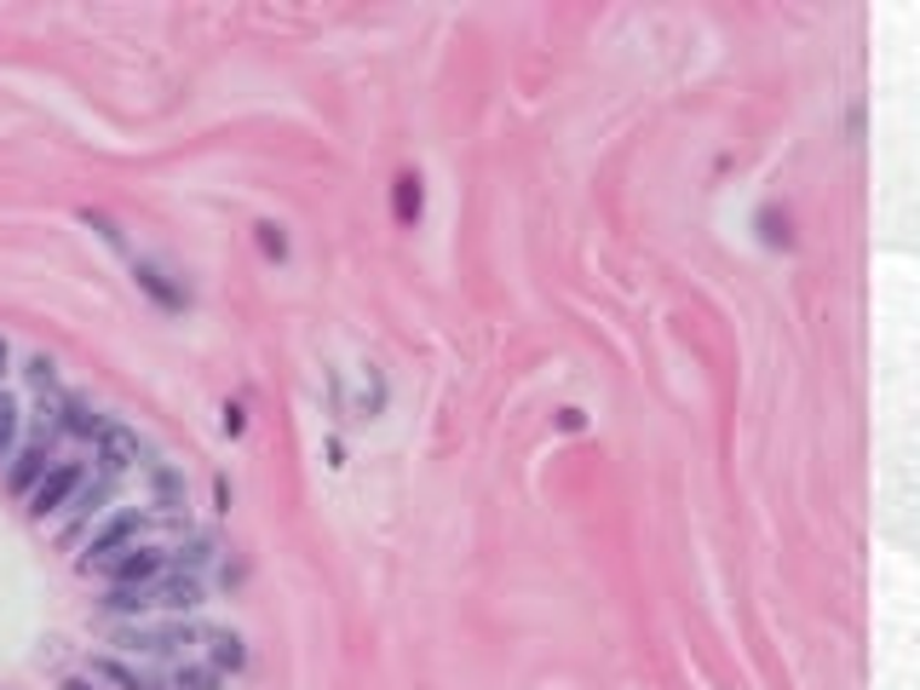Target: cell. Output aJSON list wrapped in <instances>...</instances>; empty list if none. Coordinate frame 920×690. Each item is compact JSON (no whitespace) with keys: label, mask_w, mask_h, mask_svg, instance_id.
Instances as JSON below:
<instances>
[{"label":"cell","mask_w":920,"mask_h":690,"mask_svg":"<svg viewBox=\"0 0 920 690\" xmlns=\"http://www.w3.org/2000/svg\"><path fill=\"white\" fill-rule=\"evenodd\" d=\"M253 248L265 253L271 265H288V253H294V248H288V230H282L276 219H259V224H253Z\"/></svg>","instance_id":"18"},{"label":"cell","mask_w":920,"mask_h":690,"mask_svg":"<svg viewBox=\"0 0 920 690\" xmlns=\"http://www.w3.org/2000/svg\"><path fill=\"white\" fill-rule=\"evenodd\" d=\"M138 535H144V512H138V506H115L104 524L93 530V541H86V564H81V569H93V564H104V558H115V553H127Z\"/></svg>","instance_id":"3"},{"label":"cell","mask_w":920,"mask_h":690,"mask_svg":"<svg viewBox=\"0 0 920 690\" xmlns=\"http://www.w3.org/2000/svg\"><path fill=\"white\" fill-rule=\"evenodd\" d=\"M23 380L35 386V391H52V386H58V363H52V352L23 357Z\"/></svg>","instance_id":"21"},{"label":"cell","mask_w":920,"mask_h":690,"mask_svg":"<svg viewBox=\"0 0 920 690\" xmlns=\"http://www.w3.org/2000/svg\"><path fill=\"white\" fill-rule=\"evenodd\" d=\"M98 604H104L109 616H150V582H144V587H109Z\"/></svg>","instance_id":"17"},{"label":"cell","mask_w":920,"mask_h":690,"mask_svg":"<svg viewBox=\"0 0 920 690\" xmlns=\"http://www.w3.org/2000/svg\"><path fill=\"white\" fill-rule=\"evenodd\" d=\"M582 426H587L582 409H558V431H582Z\"/></svg>","instance_id":"24"},{"label":"cell","mask_w":920,"mask_h":690,"mask_svg":"<svg viewBox=\"0 0 920 690\" xmlns=\"http://www.w3.org/2000/svg\"><path fill=\"white\" fill-rule=\"evenodd\" d=\"M81 224H93V230H98V237H104L109 248H122V224H115L109 213H93V208H86V213H81Z\"/></svg>","instance_id":"23"},{"label":"cell","mask_w":920,"mask_h":690,"mask_svg":"<svg viewBox=\"0 0 920 690\" xmlns=\"http://www.w3.org/2000/svg\"><path fill=\"white\" fill-rule=\"evenodd\" d=\"M93 460H98V478H122V472L144 467V460H150V449L138 443V431H133V426L109 420L98 438H93Z\"/></svg>","instance_id":"2"},{"label":"cell","mask_w":920,"mask_h":690,"mask_svg":"<svg viewBox=\"0 0 920 690\" xmlns=\"http://www.w3.org/2000/svg\"><path fill=\"white\" fill-rule=\"evenodd\" d=\"M213 501H219V512H230V483L224 478H213Z\"/></svg>","instance_id":"26"},{"label":"cell","mask_w":920,"mask_h":690,"mask_svg":"<svg viewBox=\"0 0 920 690\" xmlns=\"http://www.w3.org/2000/svg\"><path fill=\"white\" fill-rule=\"evenodd\" d=\"M52 449L58 443H35V438H29V449L23 454H12V472H7V483H12V495H35V483L52 472Z\"/></svg>","instance_id":"10"},{"label":"cell","mask_w":920,"mask_h":690,"mask_svg":"<svg viewBox=\"0 0 920 690\" xmlns=\"http://www.w3.org/2000/svg\"><path fill=\"white\" fill-rule=\"evenodd\" d=\"M18 426H23L18 397H7V391H0V460H12V449H18Z\"/></svg>","instance_id":"20"},{"label":"cell","mask_w":920,"mask_h":690,"mask_svg":"<svg viewBox=\"0 0 920 690\" xmlns=\"http://www.w3.org/2000/svg\"><path fill=\"white\" fill-rule=\"evenodd\" d=\"M81 483H86V460H52V472L35 483V495H29V512H35V518L64 512L81 495Z\"/></svg>","instance_id":"4"},{"label":"cell","mask_w":920,"mask_h":690,"mask_svg":"<svg viewBox=\"0 0 920 690\" xmlns=\"http://www.w3.org/2000/svg\"><path fill=\"white\" fill-rule=\"evenodd\" d=\"M109 575V587H144V582H161L167 575V553L161 546H127V553H115L98 564Z\"/></svg>","instance_id":"5"},{"label":"cell","mask_w":920,"mask_h":690,"mask_svg":"<svg viewBox=\"0 0 920 690\" xmlns=\"http://www.w3.org/2000/svg\"><path fill=\"white\" fill-rule=\"evenodd\" d=\"M219 431H224V438H242V431H248V409H242V402H224V409H219Z\"/></svg>","instance_id":"22"},{"label":"cell","mask_w":920,"mask_h":690,"mask_svg":"<svg viewBox=\"0 0 920 690\" xmlns=\"http://www.w3.org/2000/svg\"><path fill=\"white\" fill-rule=\"evenodd\" d=\"M201 598H208V593H201V575L167 569L161 582H150V610H167V616H190Z\"/></svg>","instance_id":"6"},{"label":"cell","mask_w":920,"mask_h":690,"mask_svg":"<svg viewBox=\"0 0 920 690\" xmlns=\"http://www.w3.org/2000/svg\"><path fill=\"white\" fill-rule=\"evenodd\" d=\"M7 368H12V345H7V334H0V380H7Z\"/></svg>","instance_id":"27"},{"label":"cell","mask_w":920,"mask_h":690,"mask_svg":"<svg viewBox=\"0 0 920 690\" xmlns=\"http://www.w3.org/2000/svg\"><path fill=\"white\" fill-rule=\"evenodd\" d=\"M213 558H219V541L213 535H185L179 546H167V569H179V575L208 569Z\"/></svg>","instance_id":"12"},{"label":"cell","mask_w":920,"mask_h":690,"mask_svg":"<svg viewBox=\"0 0 920 690\" xmlns=\"http://www.w3.org/2000/svg\"><path fill=\"white\" fill-rule=\"evenodd\" d=\"M172 690H224V673H213L208 661H179L172 668Z\"/></svg>","instance_id":"19"},{"label":"cell","mask_w":920,"mask_h":690,"mask_svg":"<svg viewBox=\"0 0 920 690\" xmlns=\"http://www.w3.org/2000/svg\"><path fill=\"white\" fill-rule=\"evenodd\" d=\"M58 690H98V684H93V673H70V679L58 684Z\"/></svg>","instance_id":"25"},{"label":"cell","mask_w":920,"mask_h":690,"mask_svg":"<svg viewBox=\"0 0 920 690\" xmlns=\"http://www.w3.org/2000/svg\"><path fill=\"white\" fill-rule=\"evenodd\" d=\"M201 645H208V668L213 673H242L248 668V639L230 627H201Z\"/></svg>","instance_id":"11"},{"label":"cell","mask_w":920,"mask_h":690,"mask_svg":"<svg viewBox=\"0 0 920 690\" xmlns=\"http://www.w3.org/2000/svg\"><path fill=\"white\" fill-rule=\"evenodd\" d=\"M109 426V415H98L93 409V397H58V431H64V438H81V443H93L98 431Z\"/></svg>","instance_id":"8"},{"label":"cell","mask_w":920,"mask_h":690,"mask_svg":"<svg viewBox=\"0 0 920 690\" xmlns=\"http://www.w3.org/2000/svg\"><path fill=\"white\" fill-rule=\"evenodd\" d=\"M144 478H150V495L161 512H179L185 506V478L179 467H167V460H144Z\"/></svg>","instance_id":"14"},{"label":"cell","mask_w":920,"mask_h":690,"mask_svg":"<svg viewBox=\"0 0 920 690\" xmlns=\"http://www.w3.org/2000/svg\"><path fill=\"white\" fill-rule=\"evenodd\" d=\"M109 495H115V478H93V483H81V495L70 501L75 506V518H70V541L86 530V524H93V518L109 506Z\"/></svg>","instance_id":"13"},{"label":"cell","mask_w":920,"mask_h":690,"mask_svg":"<svg viewBox=\"0 0 920 690\" xmlns=\"http://www.w3.org/2000/svg\"><path fill=\"white\" fill-rule=\"evenodd\" d=\"M133 282H138V294L150 300V305H161V311H185L190 305V294H185V282H172L156 259H133Z\"/></svg>","instance_id":"7"},{"label":"cell","mask_w":920,"mask_h":690,"mask_svg":"<svg viewBox=\"0 0 920 690\" xmlns=\"http://www.w3.org/2000/svg\"><path fill=\"white\" fill-rule=\"evenodd\" d=\"M93 679H109L115 690H161L150 673H138V668H127V661L122 656H98L93 661Z\"/></svg>","instance_id":"15"},{"label":"cell","mask_w":920,"mask_h":690,"mask_svg":"<svg viewBox=\"0 0 920 690\" xmlns=\"http://www.w3.org/2000/svg\"><path fill=\"white\" fill-rule=\"evenodd\" d=\"M115 645H127L138 656H179L185 645H201V627L185 621V616H172L161 627H122V632H115Z\"/></svg>","instance_id":"1"},{"label":"cell","mask_w":920,"mask_h":690,"mask_svg":"<svg viewBox=\"0 0 920 690\" xmlns=\"http://www.w3.org/2000/svg\"><path fill=\"white\" fill-rule=\"evenodd\" d=\"M754 230H760V242H765L771 253L794 248V219H788L783 208H760V213H754Z\"/></svg>","instance_id":"16"},{"label":"cell","mask_w":920,"mask_h":690,"mask_svg":"<svg viewBox=\"0 0 920 690\" xmlns=\"http://www.w3.org/2000/svg\"><path fill=\"white\" fill-rule=\"evenodd\" d=\"M391 219L402 224V230H415L420 219H426V179L415 167H402L397 179H391Z\"/></svg>","instance_id":"9"}]
</instances>
